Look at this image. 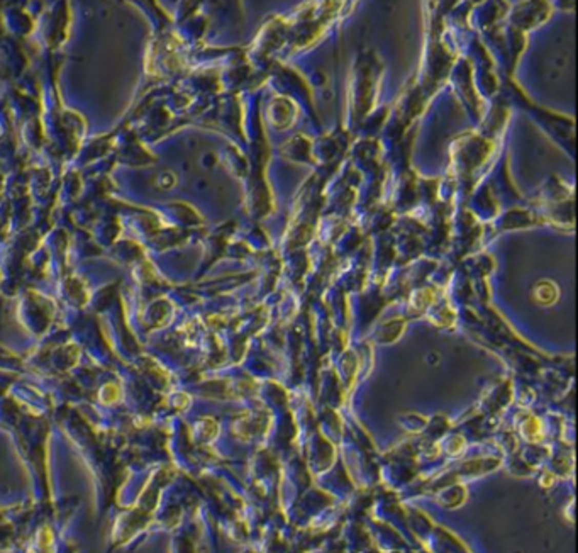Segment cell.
<instances>
[{"label": "cell", "mask_w": 578, "mask_h": 553, "mask_svg": "<svg viewBox=\"0 0 578 553\" xmlns=\"http://www.w3.org/2000/svg\"><path fill=\"white\" fill-rule=\"evenodd\" d=\"M556 297V292H554V287L551 284H541L536 289V299L543 304H549L554 301Z\"/></svg>", "instance_id": "1"}]
</instances>
